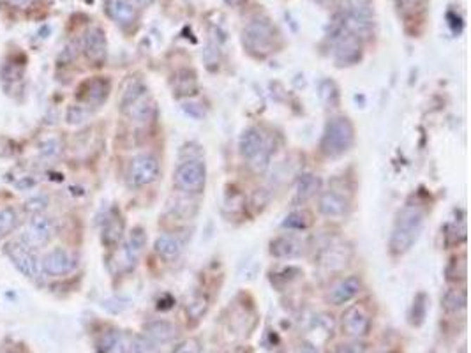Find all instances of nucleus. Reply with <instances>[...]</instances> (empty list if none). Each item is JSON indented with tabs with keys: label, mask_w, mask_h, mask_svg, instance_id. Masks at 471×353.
<instances>
[{
	"label": "nucleus",
	"mask_w": 471,
	"mask_h": 353,
	"mask_svg": "<svg viewBox=\"0 0 471 353\" xmlns=\"http://www.w3.org/2000/svg\"><path fill=\"white\" fill-rule=\"evenodd\" d=\"M425 211L420 205H406L403 211L397 214L396 223H394L392 235H390V253L394 256L408 253L413 247L420 237L422 228H424Z\"/></svg>",
	"instance_id": "obj_1"
},
{
	"label": "nucleus",
	"mask_w": 471,
	"mask_h": 353,
	"mask_svg": "<svg viewBox=\"0 0 471 353\" xmlns=\"http://www.w3.org/2000/svg\"><path fill=\"white\" fill-rule=\"evenodd\" d=\"M279 32L268 18H254L242 32V43L254 57H267L277 50Z\"/></svg>",
	"instance_id": "obj_2"
},
{
	"label": "nucleus",
	"mask_w": 471,
	"mask_h": 353,
	"mask_svg": "<svg viewBox=\"0 0 471 353\" xmlns=\"http://www.w3.org/2000/svg\"><path fill=\"white\" fill-rule=\"evenodd\" d=\"M355 142V128L350 118L332 117L322 136V152L327 157H339L351 149Z\"/></svg>",
	"instance_id": "obj_3"
},
{
	"label": "nucleus",
	"mask_w": 471,
	"mask_h": 353,
	"mask_svg": "<svg viewBox=\"0 0 471 353\" xmlns=\"http://www.w3.org/2000/svg\"><path fill=\"white\" fill-rule=\"evenodd\" d=\"M207 184V168L200 159H187L173 173V186L187 194H198Z\"/></svg>",
	"instance_id": "obj_4"
},
{
	"label": "nucleus",
	"mask_w": 471,
	"mask_h": 353,
	"mask_svg": "<svg viewBox=\"0 0 471 353\" xmlns=\"http://www.w3.org/2000/svg\"><path fill=\"white\" fill-rule=\"evenodd\" d=\"M6 254L9 256V260L13 261L16 268L22 272L25 278L36 279L41 274V258L37 254L36 247L30 246L29 242L20 237V239L11 240V242L6 246Z\"/></svg>",
	"instance_id": "obj_5"
},
{
	"label": "nucleus",
	"mask_w": 471,
	"mask_h": 353,
	"mask_svg": "<svg viewBox=\"0 0 471 353\" xmlns=\"http://www.w3.org/2000/svg\"><path fill=\"white\" fill-rule=\"evenodd\" d=\"M334 39V58L339 68L358 64L362 58V39L353 34L343 30V20H341V30L332 36Z\"/></svg>",
	"instance_id": "obj_6"
},
{
	"label": "nucleus",
	"mask_w": 471,
	"mask_h": 353,
	"mask_svg": "<svg viewBox=\"0 0 471 353\" xmlns=\"http://www.w3.org/2000/svg\"><path fill=\"white\" fill-rule=\"evenodd\" d=\"M159 161L150 154H142L136 156L129 164L127 180L132 187H143L153 184L159 179Z\"/></svg>",
	"instance_id": "obj_7"
},
{
	"label": "nucleus",
	"mask_w": 471,
	"mask_h": 353,
	"mask_svg": "<svg viewBox=\"0 0 471 353\" xmlns=\"http://www.w3.org/2000/svg\"><path fill=\"white\" fill-rule=\"evenodd\" d=\"M78 265V260L73 253H69L68 249H51L50 253L44 254V258L41 260V272H44L46 275L51 278H61V275L71 274L73 271Z\"/></svg>",
	"instance_id": "obj_8"
},
{
	"label": "nucleus",
	"mask_w": 471,
	"mask_h": 353,
	"mask_svg": "<svg viewBox=\"0 0 471 353\" xmlns=\"http://www.w3.org/2000/svg\"><path fill=\"white\" fill-rule=\"evenodd\" d=\"M55 235V223L48 216L37 214L30 216V221L27 223V230L22 235L25 242L32 247H44Z\"/></svg>",
	"instance_id": "obj_9"
},
{
	"label": "nucleus",
	"mask_w": 471,
	"mask_h": 353,
	"mask_svg": "<svg viewBox=\"0 0 471 353\" xmlns=\"http://www.w3.org/2000/svg\"><path fill=\"white\" fill-rule=\"evenodd\" d=\"M341 327L348 337L362 339L371 332V316L362 306H351L344 311Z\"/></svg>",
	"instance_id": "obj_10"
},
{
	"label": "nucleus",
	"mask_w": 471,
	"mask_h": 353,
	"mask_svg": "<svg viewBox=\"0 0 471 353\" xmlns=\"http://www.w3.org/2000/svg\"><path fill=\"white\" fill-rule=\"evenodd\" d=\"M82 50L85 57L92 62L94 66H101L106 61L108 55V43L106 36L99 27H90L85 34H83Z\"/></svg>",
	"instance_id": "obj_11"
},
{
	"label": "nucleus",
	"mask_w": 471,
	"mask_h": 353,
	"mask_svg": "<svg viewBox=\"0 0 471 353\" xmlns=\"http://www.w3.org/2000/svg\"><path fill=\"white\" fill-rule=\"evenodd\" d=\"M318 209L322 212V216H325V218L341 219L350 211V202H348V198L344 194L329 190L320 194Z\"/></svg>",
	"instance_id": "obj_12"
},
{
	"label": "nucleus",
	"mask_w": 471,
	"mask_h": 353,
	"mask_svg": "<svg viewBox=\"0 0 471 353\" xmlns=\"http://www.w3.org/2000/svg\"><path fill=\"white\" fill-rule=\"evenodd\" d=\"M360 292H362L360 279H358L357 275H348V278L341 279V281H337L336 285L330 288L327 299H329V302L332 304V306H344V304H348L350 300H353Z\"/></svg>",
	"instance_id": "obj_13"
},
{
	"label": "nucleus",
	"mask_w": 471,
	"mask_h": 353,
	"mask_svg": "<svg viewBox=\"0 0 471 353\" xmlns=\"http://www.w3.org/2000/svg\"><path fill=\"white\" fill-rule=\"evenodd\" d=\"M108 94H110V82L106 78H92L87 80L82 87H80L78 99L87 106H99L106 101Z\"/></svg>",
	"instance_id": "obj_14"
},
{
	"label": "nucleus",
	"mask_w": 471,
	"mask_h": 353,
	"mask_svg": "<svg viewBox=\"0 0 471 353\" xmlns=\"http://www.w3.org/2000/svg\"><path fill=\"white\" fill-rule=\"evenodd\" d=\"M106 13L120 27H131L138 18L136 6L132 0H106Z\"/></svg>",
	"instance_id": "obj_15"
},
{
	"label": "nucleus",
	"mask_w": 471,
	"mask_h": 353,
	"mask_svg": "<svg viewBox=\"0 0 471 353\" xmlns=\"http://www.w3.org/2000/svg\"><path fill=\"white\" fill-rule=\"evenodd\" d=\"M303 251L302 240L295 235H281L275 237L270 242V254L279 260H289V258L300 256Z\"/></svg>",
	"instance_id": "obj_16"
},
{
	"label": "nucleus",
	"mask_w": 471,
	"mask_h": 353,
	"mask_svg": "<svg viewBox=\"0 0 471 353\" xmlns=\"http://www.w3.org/2000/svg\"><path fill=\"white\" fill-rule=\"evenodd\" d=\"M268 143L270 142L265 138V135L260 131V129L249 128L242 132V136H240L239 149H240V154H242L244 159L249 161L251 157L256 156L260 150H263Z\"/></svg>",
	"instance_id": "obj_17"
},
{
	"label": "nucleus",
	"mask_w": 471,
	"mask_h": 353,
	"mask_svg": "<svg viewBox=\"0 0 471 353\" xmlns=\"http://www.w3.org/2000/svg\"><path fill=\"white\" fill-rule=\"evenodd\" d=\"M320 190H322V180H320L318 175L302 173L296 180L295 202L300 205L307 204L320 193Z\"/></svg>",
	"instance_id": "obj_18"
},
{
	"label": "nucleus",
	"mask_w": 471,
	"mask_h": 353,
	"mask_svg": "<svg viewBox=\"0 0 471 353\" xmlns=\"http://www.w3.org/2000/svg\"><path fill=\"white\" fill-rule=\"evenodd\" d=\"M156 253L166 261H175L179 260L180 254L184 251V244L182 240L179 239L173 233H163L156 239V246H153Z\"/></svg>",
	"instance_id": "obj_19"
},
{
	"label": "nucleus",
	"mask_w": 471,
	"mask_h": 353,
	"mask_svg": "<svg viewBox=\"0 0 471 353\" xmlns=\"http://www.w3.org/2000/svg\"><path fill=\"white\" fill-rule=\"evenodd\" d=\"M146 246V235L142 228H134L127 237V242L124 246V261L127 267H132V265L138 261V258L142 256L143 251H145Z\"/></svg>",
	"instance_id": "obj_20"
},
{
	"label": "nucleus",
	"mask_w": 471,
	"mask_h": 353,
	"mask_svg": "<svg viewBox=\"0 0 471 353\" xmlns=\"http://www.w3.org/2000/svg\"><path fill=\"white\" fill-rule=\"evenodd\" d=\"M124 237V219L118 212H111L103 225V244L108 247H115L120 244Z\"/></svg>",
	"instance_id": "obj_21"
},
{
	"label": "nucleus",
	"mask_w": 471,
	"mask_h": 353,
	"mask_svg": "<svg viewBox=\"0 0 471 353\" xmlns=\"http://www.w3.org/2000/svg\"><path fill=\"white\" fill-rule=\"evenodd\" d=\"M145 335H149L157 346L170 342L177 335V327L166 320H156L145 325Z\"/></svg>",
	"instance_id": "obj_22"
},
{
	"label": "nucleus",
	"mask_w": 471,
	"mask_h": 353,
	"mask_svg": "<svg viewBox=\"0 0 471 353\" xmlns=\"http://www.w3.org/2000/svg\"><path fill=\"white\" fill-rule=\"evenodd\" d=\"M198 80L191 69H180L173 76V94L177 97H189L196 94Z\"/></svg>",
	"instance_id": "obj_23"
},
{
	"label": "nucleus",
	"mask_w": 471,
	"mask_h": 353,
	"mask_svg": "<svg viewBox=\"0 0 471 353\" xmlns=\"http://www.w3.org/2000/svg\"><path fill=\"white\" fill-rule=\"evenodd\" d=\"M146 97V89L145 85H143L139 80H131V82L125 85L124 92H122V97H120V108L122 111H127L131 110L134 104H138L139 101L145 99Z\"/></svg>",
	"instance_id": "obj_24"
},
{
	"label": "nucleus",
	"mask_w": 471,
	"mask_h": 353,
	"mask_svg": "<svg viewBox=\"0 0 471 353\" xmlns=\"http://www.w3.org/2000/svg\"><path fill=\"white\" fill-rule=\"evenodd\" d=\"M467 304V295L466 290L463 288H450L446 290V293L441 299V306L445 309V313L448 314H459L460 311H464Z\"/></svg>",
	"instance_id": "obj_25"
},
{
	"label": "nucleus",
	"mask_w": 471,
	"mask_h": 353,
	"mask_svg": "<svg viewBox=\"0 0 471 353\" xmlns=\"http://www.w3.org/2000/svg\"><path fill=\"white\" fill-rule=\"evenodd\" d=\"M313 214L306 211V209H302V211L289 212L284 218V221H282V228L289 230V232H306L307 228L313 226Z\"/></svg>",
	"instance_id": "obj_26"
},
{
	"label": "nucleus",
	"mask_w": 471,
	"mask_h": 353,
	"mask_svg": "<svg viewBox=\"0 0 471 353\" xmlns=\"http://www.w3.org/2000/svg\"><path fill=\"white\" fill-rule=\"evenodd\" d=\"M208 307H211V300H208V297L205 295V293H196L194 297H191V300H187L186 306L187 320L193 321L201 320V318L205 316V313L208 311Z\"/></svg>",
	"instance_id": "obj_27"
},
{
	"label": "nucleus",
	"mask_w": 471,
	"mask_h": 353,
	"mask_svg": "<svg viewBox=\"0 0 471 353\" xmlns=\"http://www.w3.org/2000/svg\"><path fill=\"white\" fill-rule=\"evenodd\" d=\"M18 226V212L13 207L0 209V240L11 235Z\"/></svg>",
	"instance_id": "obj_28"
},
{
	"label": "nucleus",
	"mask_w": 471,
	"mask_h": 353,
	"mask_svg": "<svg viewBox=\"0 0 471 353\" xmlns=\"http://www.w3.org/2000/svg\"><path fill=\"white\" fill-rule=\"evenodd\" d=\"M467 274V264H466V254H460L450 260L448 267H446V279L452 283H459L466 279Z\"/></svg>",
	"instance_id": "obj_29"
},
{
	"label": "nucleus",
	"mask_w": 471,
	"mask_h": 353,
	"mask_svg": "<svg viewBox=\"0 0 471 353\" xmlns=\"http://www.w3.org/2000/svg\"><path fill=\"white\" fill-rule=\"evenodd\" d=\"M445 240L448 246H459L466 240V223L464 219L460 221H452L445 230Z\"/></svg>",
	"instance_id": "obj_30"
},
{
	"label": "nucleus",
	"mask_w": 471,
	"mask_h": 353,
	"mask_svg": "<svg viewBox=\"0 0 471 353\" xmlns=\"http://www.w3.org/2000/svg\"><path fill=\"white\" fill-rule=\"evenodd\" d=\"M270 157H272V145L268 143V145L265 147L263 150H260L256 156L251 157V159H249L251 170L256 171V173H261V171H265L268 168V164H270Z\"/></svg>",
	"instance_id": "obj_31"
},
{
	"label": "nucleus",
	"mask_w": 471,
	"mask_h": 353,
	"mask_svg": "<svg viewBox=\"0 0 471 353\" xmlns=\"http://www.w3.org/2000/svg\"><path fill=\"white\" fill-rule=\"evenodd\" d=\"M320 97H322V101L327 104V106L330 108L336 106L337 101H339V94H337L336 83L325 80V82L320 85Z\"/></svg>",
	"instance_id": "obj_32"
},
{
	"label": "nucleus",
	"mask_w": 471,
	"mask_h": 353,
	"mask_svg": "<svg viewBox=\"0 0 471 353\" xmlns=\"http://www.w3.org/2000/svg\"><path fill=\"white\" fill-rule=\"evenodd\" d=\"M131 353H157V345L149 335H136L131 342Z\"/></svg>",
	"instance_id": "obj_33"
},
{
	"label": "nucleus",
	"mask_w": 471,
	"mask_h": 353,
	"mask_svg": "<svg viewBox=\"0 0 471 353\" xmlns=\"http://www.w3.org/2000/svg\"><path fill=\"white\" fill-rule=\"evenodd\" d=\"M203 352V346L198 337H189L186 341H182L180 345H177L173 348L172 353H201Z\"/></svg>",
	"instance_id": "obj_34"
},
{
	"label": "nucleus",
	"mask_w": 471,
	"mask_h": 353,
	"mask_svg": "<svg viewBox=\"0 0 471 353\" xmlns=\"http://www.w3.org/2000/svg\"><path fill=\"white\" fill-rule=\"evenodd\" d=\"M46 207H48V198L43 197V194H37V197L30 198L25 205L27 212H29L30 216L43 214V212L46 211Z\"/></svg>",
	"instance_id": "obj_35"
},
{
	"label": "nucleus",
	"mask_w": 471,
	"mask_h": 353,
	"mask_svg": "<svg viewBox=\"0 0 471 353\" xmlns=\"http://www.w3.org/2000/svg\"><path fill=\"white\" fill-rule=\"evenodd\" d=\"M425 307H427V304H425V295H418L417 299H415L413 302V313H411V318H413V323L415 325H420L422 321H424L425 318Z\"/></svg>",
	"instance_id": "obj_36"
},
{
	"label": "nucleus",
	"mask_w": 471,
	"mask_h": 353,
	"mask_svg": "<svg viewBox=\"0 0 471 353\" xmlns=\"http://www.w3.org/2000/svg\"><path fill=\"white\" fill-rule=\"evenodd\" d=\"M420 2L422 0H397V9L403 16H410L417 11Z\"/></svg>",
	"instance_id": "obj_37"
},
{
	"label": "nucleus",
	"mask_w": 471,
	"mask_h": 353,
	"mask_svg": "<svg viewBox=\"0 0 471 353\" xmlns=\"http://www.w3.org/2000/svg\"><path fill=\"white\" fill-rule=\"evenodd\" d=\"M62 150V145L58 140H46L44 143H41V154H44V156H50V157H55L58 156Z\"/></svg>",
	"instance_id": "obj_38"
},
{
	"label": "nucleus",
	"mask_w": 471,
	"mask_h": 353,
	"mask_svg": "<svg viewBox=\"0 0 471 353\" xmlns=\"http://www.w3.org/2000/svg\"><path fill=\"white\" fill-rule=\"evenodd\" d=\"M336 353H365V346L362 342H346V345H341Z\"/></svg>",
	"instance_id": "obj_39"
},
{
	"label": "nucleus",
	"mask_w": 471,
	"mask_h": 353,
	"mask_svg": "<svg viewBox=\"0 0 471 353\" xmlns=\"http://www.w3.org/2000/svg\"><path fill=\"white\" fill-rule=\"evenodd\" d=\"M296 353H318V349H316V346L310 345V342H302L300 348L296 349Z\"/></svg>",
	"instance_id": "obj_40"
},
{
	"label": "nucleus",
	"mask_w": 471,
	"mask_h": 353,
	"mask_svg": "<svg viewBox=\"0 0 471 353\" xmlns=\"http://www.w3.org/2000/svg\"><path fill=\"white\" fill-rule=\"evenodd\" d=\"M8 2L11 6H15V8H29L34 0H8Z\"/></svg>",
	"instance_id": "obj_41"
},
{
	"label": "nucleus",
	"mask_w": 471,
	"mask_h": 353,
	"mask_svg": "<svg viewBox=\"0 0 471 353\" xmlns=\"http://www.w3.org/2000/svg\"><path fill=\"white\" fill-rule=\"evenodd\" d=\"M226 4L232 6V8H239V6H242L246 0H225Z\"/></svg>",
	"instance_id": "obj_42"
},
{
	"label": "nucleus",
	"mask_w": 471,
	"mask_h": 353,
	"mask_svg": "<svg viewBox=\"0 0 471 353\" xmlns=\"http://www.w3.org/2000/svg\"><path fill=\"white\" fill-rule=\"evenodd\" d=\"M134 2L139 6V8H149V6L152 4L153 0H134Z\"/></svg>",
	"instance_id": "obj_43"
},
{
	"label": "nucleus",
	"mask_w": 471,
	"mask_h": 353,
	"mask_svg": "<svg viewBox=\"0 0 471 353\" xmlns=\"http://www.w3.org/2000/svg\"><path fill=\"white\" fill-rule=\"evenodd\" d=\"M2 353H15V352H9V349H8V352H2Z\"/></svg>",
	"instance_id": "obj_44"
},
{
	"label": "nucleus",
	"mask_w": 471,
	"mask_h": 353,
	"mask_svg": "<svg viewBox=\"0 0 471 353\" xmlns=\"http://www.w3.org/2000/svg\"><path fill=\"white\" fill-rule=\"evenodd\" d=\"M277 353H286V352H277Z\"/></svg>",
	"instance_id": "obj_45"
}]
</instances>
